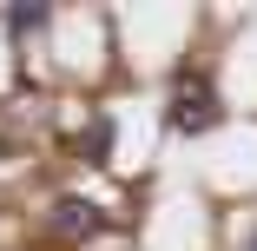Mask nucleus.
Instances as JSON below:
<instances>
[{
	"label": "nucleus",
	"instance_id": "obj_2",
	"mask_svg": "<svg viewBox=\"0 0 257 251\" xmlns=\"http://www.w3.org/2000/svg\"><path fill=\"white\" fill-rule=\"evenodd\" d=\"M99 231H106V212H99L92 198H60V205H53V238L86 244V238H99Z\"/></svg>",
	"mask_w": 257,
	"mask_h": 251
},
{
	"label": "nucleus",
	"instance_id": "obj_5",
	"mask_svg": "<svg viewBox=\"0 0 257 251\" xmlns=\"http://www.w3.org/2000/svg\"><path fill=\"white\" fill-rule=\"evenodd\" d=\"M250 251H257V238H250Z\"/></svg>",
	"mask_w": 257,
	"mask_h": 251
},
{
	"label": "nucleus",
	"instance_id": "obj_4",
	"mask_svg": "<svg viewBox=\"0 0 257 251\" xmlns=\"http://www.w3.org/2000/svg\"><path fill=\"white\" fill-rule=\"evenodd\" d=\"M106 152H112V126L92 119V132H86V165H106Z\"/></svg>",
	"mask_w": 257,
	"mask_h": 251
},
{
	"label": "nucleus",
	"instance_id": "obj_1",
	"mask_svg": "<svg viewBox=\"0 0 257 251\" xmlns=\"http://www.w3.org/2000/svg\"><path fill=\"white\" fill-rule=\"evenodd\" d=\"M172 126H178V132H211V126H218V86H211V79H198V73H178Z\"/></svg>",
	"mask_w": 257,
	"mask_h": 251
},
{
	"label": "nucleus",
	"instance_id": "obj_3",
	"mask_svg": "<svg viewBox=\"0 0 257 251\" xmlns=\"http://www.w3.org/2000/svg\"><path fill=\"white\" fill-rule=\"evenodd\" d=\"M46 20H53V0H20V7H7V27L14 33H40Z\"/></svg>",
	"mask_w": 257,
	"mask_h": 251
}]
</instances>
